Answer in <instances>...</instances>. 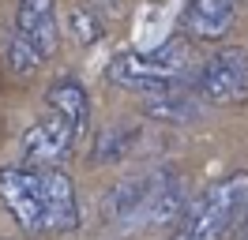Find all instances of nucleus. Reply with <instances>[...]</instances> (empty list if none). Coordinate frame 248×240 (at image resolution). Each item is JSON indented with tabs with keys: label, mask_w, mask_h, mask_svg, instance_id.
<instances>
[{
	"label": "nucleus",
	"mask_w": 248,
	"mask_h": 240,
	"mask_svg": "<svg viewBox=\"0 0 248 240\" xmlns=\"http://www.w3.org/2000/svg\"><path fill=\"white\" fill-rule=\"evenodd\" d=\"M16 30L38 49L46 60L61 49V23H57V0H19Z\"/></svg>",
	"instance_id": "6e6552de"
},
{
	"label": "nucleus",
	"mask_w": 248,
	"mask_h": 240,
	"mask_svg": "<svg viewBox=\"0 0 248 240\" xmlns=\"http://www.w3.org/2000/svg\"><path fill=\"white\" fill-rule=\"evenodd\" d=\"M143 113H147V117H158V120H173V124H188V120L200 117L196 102L185 98L181 90L162 94V98H147V102H143Z\"/></svg>",
	"instance_id": "ddd939ff"
},
{
	"label": "nucleus",
	"mask_w": 248,
	"mask_h": 240,
	"mask_svg": "<svg viewBox=\"0 0 248 240\" xmlns=\"http://www.w3.org/2000/svg\"><path fill=\"white\" fill-rule=\"evenodd\" d=\"M136 143H140V128L128 124V120H117V124H109V128H102L94 135L91 162L94 165H117L136 150Z\"/></svg>",
	"instance_id": "9b49d317"
},
{
	"label": "nucleus",
	"mask_w": 248,
	"mask_h": 240,
	"mask_svg": "<svg viewBox=\"0 0 248 240\" xmlns=\"http://www.w3.org/2000/svg\"><path fill=\"white\" fill-rule=\"evenodd\" d=\"M245 4H248V0H245Z\"/></svg>",
	"instance_id": "f3484780"
},
{
	"label": "nucleus",
	"mask_w": 248,
	"mask_h": 240,
	"mask_svg": "<svg viewBox=\"0 0 248 240\" xmlns=\"http://www.w3.org/2000/svg\"><path fill=\"white\" fill-rule=\"evenodd\" d=\"M0 203H4V210L16 218V225L27 233V237H38V233L49 229L42 169L4 165V169H0Z\"/></svg>",
	"instance_id": "f03ea898"
},
{
	"label": "nucleus",
	"mask_w": 248,
	"mask_h": 240,
	"mask_svg": "<svg viewBox=\"0 0 248 240\" xmlns=\"http://www.w3.org/2000/svg\"><path fill=\"white\" fill-rule=\"evenodd\" d=\"M155 180H158V169H147V173H136V177H124L121 184L102 199V210L109 214V222L121 225V229L147 225V210H151Z\"/></svg>",
	"instance_id": "39448f33"
},
{
	"label": "nucleus",
	"mask_w": 248,
	"mask_h": 240,
	"mask_svg": "<svg viewBox=\"0 0 248 240\" xmlns=\"http://www.w3.org/2000/svg\"><path fill=\"white\" fill-rule=\"evenodd\" d=\"M200 94L211 105H245L248 102V49L226 45L203 64Z\"/></svg>",
	"instance_id": "7ed1b4c3"
},
{
	"label": "nucleus",
	"mask_w": 248,
	"mask_h": 240,
	"mask_svg": "<svg viewBox=\"0 0 248 240\" xmlns=\"http://www.w3.org/2000/svg\"><path fill=\"white\" fill-rule=\"evenodd\" d=\"M72 143H76V128L68 120H61L57 113H46L42 120H34L27 128V135H23V162H27V169L31 165L57 169L72 154Z\"/></svg>",
	"instance_id": "20e7f679"
},
{
	"label": "nucleus",
	"mask_w": 248,
	"mask_h": 240,
	"mask_svg": "<svg viewBox=\"0 0 248 240\" xmlns=\"http://www.w3.org/2000/svg\"><path fill=\"white\" fill-rule=\"evenodd\" d=\"M248 214V173H230L226 180L211 184L181 218V229L188 240H222L233 233Z\"/></svg>",
	"instance_id": "f257e3e1"
},
{
	"label": "nucleus",
	"mask_w": 248,
	"mask_h": 240,
	"mask_svg": "<svg viewBox=\"0 0 248 240\" xmlns=\"http://www.w3.org/2000/svg\"><path fill=\"white\" fill-rule=\"evenodd\" d=\"M237 19V0H185L181 27L196 42H222L233 30Z\"/></svg>",
	"instance_id": "0eeeda50"
},
{
	"label": "nucleus",
	"mask_w": 248,
	"mask_h": 240,
	"mask_svg": "<svg viewBox=\"0 0 248 240\" xmlns=\"http://www.w3.org/2000/svg\"><path fill=\"white\" fill-rule=\"evenodd\" d=\"M106 79L113 87H124V90H136V94H147V98H162V94H173L181 90L177 79L158 68L147 53H128V57H117L113 64L106 68Z\"/></svg>",
	"instance_id": "423d86ee"
},
{
	"label": "nucleus",
	"mask_w": 248,
	"mask_h": 240,
	"mask_svg": "<svg viewBox=\"0 0 248 240\" xmlns=\"http://www.w3.org/2000/svg\"><path fill=\"white\" fill-rule=\"evenodd\" d=\"M72 34H76V42L91 45L98 38V23H94L87 12H72Z\"/></svg>",
	"instance_id": "4468645a"
},
{
	"label": "nucleus",
	"mask_w": 248,
	"mask_h": 240,
	"mask_svg": "<svg viewBox=\"0 0 248 240\" xmlns=\"http://www.w3.org/2000/svg\"><path fill=\"white\" fill-rule=\"evenodd\" d=\"M170 240H188V237H185V233H173V237H170Z\"/></svg>",
	"instance_id": "2eb2a0df"
},
{
	"label": "nucleus",
	"mask_w": 248,
	"mask_h": 240,
	"mask_svg": "<svg viewBox=\"0 0 248 240\" xmlns=\"http://www.w3.org/2000/svg\"><path fill=\"white\" fill-rule=\"evenodd\" d=\"M0 64H4L12 75L27 79V75H34L42 68V57H38V49L12 27V30H0Z\"/></svg>",
	"instance_id": "f8f14e48"
},
{
	"label": "nucleus",
	"mask_w": 248,
	"mask_h": 240,
	"mask_svg": "<svg viewBox=\"0 0 248 240\" xmlns=\"http://www.w3.org/2000/svg\"><path fill=\"white\" fill-rule=\"evenodd\" d=\"M46 180V214H49V233H76L79 229V195L76 184L64 177L61 169H42Z\"/></svg>",
	"instance_id": "1a4fd4ad"
},
{
	"label": "nucleus",
	"mask_w": 248,
	"mask_h": 240,
	"mask_svg": "<svg viewBox=\"0 0 248 240\" xmlns=\"http://www.w3.org/2000/svg\"><path fill=\"white\" fill-rule=\"evenodd\" d=\"M241 240H248V229H245V237H241Z\"/></svg>",
	"instance_id": "dca6fc26"
},
{
	"label": "nucleus",
	"mask_w": 248,
	"mask_h": 240,
	"mask_svg": "<svg viewBox=\"0 0 248 240\" xmlns=\"http://www.w3.org/2000/svg\"><path fill=\"white\" fill-rule=\"evenodd\" d=\"M46 98H49V113H57L61 120H68V124L76 128V135L87 132V120H91V98H87V90H83L79 79H72V75L57 79V83L49 87Z\"/></svg>",
	"instance_id": "9d476101"
}]
</instances>
